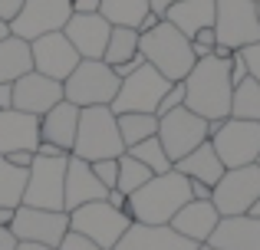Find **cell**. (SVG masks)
<instances>
[{"label":"cell","mask_w":260,"mask_h":250,"mask_svg":"<svg viewBox=\"0 0 260 250\" xmlns=\"http://www.w3.org/2000/svg\"><path fill=\"white\" fill-rule=\"evenodd\" d=\"M188 201H191V178L172 168L165 174H155L135 194H128L125 214L139 224H172L175 214Z\"/></svg>","instance_id":"6da1fadb"},{"label":"cell","mask_w":260,"mask_h":250,"mask_svg":"<svg viewBox=\"0 0 260 250\" xmlns=\"http://www.w3.org/2000/svg\"><path fill=\"white\" fill-rule=\"evenodd\" d=\"M184 89H188V105L191 112L204 119H231V92H234V83H231V59L221 56H204L194 63V69L184 79Z\"/></svg>","instance_id":"7a4b0ae2"},{"label":"cell","mask_w":260,"mask_h":250,"mask_svg":"<svg viewBox=\"0 0 260 250\" xmlns=\"http://www.w3.org/2000/svg\"><path fill=\"white\" fill-rule=\"evenodd\" d=\"M139 50L145 56V63H152L161 76H168L172 83H184L188 73L194 69L198 56L191 50V37H184L175 23L161 20L155 30L142 33L139 40Z\"/></svg>","instance_id":"3957f363"},{"label":"cell","mask_w":260,"mask_h":250,"mask_svg":"<svg viewBox=\"0 0 260 250\" xmlns=\"http://www.w3.org/2000/svg\"><path fill=\"white\" fill-rule=\"evenodd\" d=\"M73 155H79L86 161L125 155V141H122V132H119V116L112 112V105H86V109H79V128H76Z\"/></svg>","instance_id":"277c9868"},{"label":"cell","mask_w":260,"mask_h":250,"mask_svg":"<svg viewBox=\"0 0 260 250\" xmlns=\"http://www.w3.org/2000/svg\"><path fill=\"white\" fill-rule=\"evenodd\" d=\"M119 86H122V76L106 59H83L73 69V76L63 83V96L79 109H86V105H112Z\"/></svg>","instance_id":"5b68a950"},{"label":"cell","mask_w":260,"mask_h":250,"mask_svg":"<svg viewBox=\"0 0 260 250\" xmlns=\"http://www.w3.org/2000/svg\"><path fill=\"white\" fill-rule=\"evenodd\" d=\"M128 227H132V218L119 207H112L109 201H89V204L70 211V231L86 234L102 250H115V244L125 237Z\"/></svg>","instance_id":"8992f818"},{"label":"cell","mask_w":260,"mask_h":250,"mask_svg":"<svg viewBox=\"0 0 260 250\" xmlns=\"http://www.w3.org/2000/svg\"><path fill=\"white\" fill-rule=\"evenodd\" d=\"M168 89H172V79L161 76L152 63H142L132 76L122 79L119 92L112 99V112L115 116H122V112H158Z\"/></svg>","instance_id":"52a82bcc"},{"label":"cell","mask_w":260,"mask_h":250,"mask_svg":"<svg viewBox=\"0 0 260 250\" xmlns=\"http://www.w3.org/2000/svg\"><path fill=\"white\" fill-rule=\"evenodd\" d=\"M66 165H70V155H63V158L37 155L30 165V178H26L23 204L46 207V211H66Z\"/></svg>","instance_id":"ba28073f"},{"label":"cell","mask_w":260,"mask_h":250,"mask_svg":"<svg viewBox=\"0 0 260 250\" xmlns=\"http://www.w3.org/2000/svg\"><path fill=\"white\" fill-rule=\"evenodd\" d=\"M158 138L165 145L168 158L172 161H181L184 155H191L201 141L211 138V128H208V119L191 112L188 105H178L168 116H158Z\"/></svg>","instance_id":"9c48e42d"},{"label":"cell","mask_w":260,"mask_h":250,"mask_svg":"<svg viewBox=\"0 0 260 250\" xmlns=\"http://www.w3.org/2000/svg\"><path fill=\"white\" fill-rule=\"evenodd\" d=\"M217 43L231 50H244L250 43H260V17L257 0H217Z\"/></svg>","instance_id":"30bf717a"},{"label":"cell","mask_w":260,"mask_h":250,"mask_svg":"<svg viewBox=\"0 0 260 250\" xmlns=\"http://www.w3.org/2000/svg\"><path fill=\"white\" fill-rule=\"evenodd\" d=\"M224 168H241L260 161V122L250 119H224L221 128L211 135Z\"/></svg>","instance_id":"8fae6325"},{"label":"cell","mask_w":260,"mask_h":250,"mask_svg":"<svg viewBox=\"0 0 260 250\" xmlns=\"http://www.w3.org/2000/svg\"><path fill=\"white\" fill-rule=\"evenodd\" d=\"M257 198H260V161L241 165V168H228L224 178L214 185V194H211L214 207L221 211V218L247 214Z\"/></svg>","instance_id":"7c38bea8"},{"label":"cell","mask_w":260,"mask_h":250,"mask_svg":"<svg viewBox=\"0 0 260 250\" xmlns=\"http://www.w3.org/2000/svg\"><path fill=\"white\" fill-rule=\"evenodd\" d=\"M73 17V4L70 0H23L20 13L10 20V33L20 40H40L46 33L66 30Z\"/></svg>","instance_id":"4fadbf2b"},{"label":"cell","mask_w":260,"mask_h":250,"mask_svg":"<svg viewBox=\"0 0 260 250\" xmlns=\"http://www.w3.org/2000/svg\"><path fill=\"white\" fill-rule=\"evenodd\" d=\"M10 231L17 240H33V244L59 247V240L70 234V211H46V207L20 204L13 211Z\"/></svg>","instance_id":"5bb4252c"},{"label":"cell","mask_w":260,"mask_h":250,"mask_svg":"<svg viewBox=\"0 0 260 250\" xmlns=\"http://www.w3.org/2000/svg\"><path fill=\"white\" fill-rule=\"evenodd\" d=\"M30 50H33V69L50 76V79H59V83H66V79L73 76V69L83 63L79 50L70 43V37H66L63 30L33 40Z\"/></svg>","instance_id":"9a60e30c"},{"label":"cell","mask_w":260,"mask_h":250,"mask_svg":"<svg viewBox=\"0 0 260 250\" xmlns=\"http://www.w3.org/2000/svg\"><path fill=\"white\" fill-rule=\"evenodd\" d=\"M63 83L50 79L43 73L30 69L26 76H20L13 83V109L30 112V116H46L56 102H63Z\"/></svg>","instance_id":"2e32d148"},{"label":"cell","mask_w":260,"mask_h":250,"mask_svg":"<svg viewBox=\"0 0 260 250\" xmlns=\"http://www.w3.org/2000/svg\"><path fill=\"white\" fill-rule=\"evenodd\" d=\"M63 33L70 37V43L79 50L83 59H102L109 37H112V23L102 13H73Z\"/></svg>","instance_id":"e0dca14e"},{"label":"cell","mask_w":260,"mask_h":250,"mask_svg":"<svg viewBox=\"0 0 260 250\" xmlns=\"http://www.w3.org/2000/svg\"><path fill=\"white\" fill-rule=\"evenodd\" d=\"M198 247L201 244L178 234L172 224H139V221H132L125 237L115 244V250H198Z\"/></svg>","instance_id":"ac0fdd59"},{"label":"cell","mask_w":260,"mask_h":250,"mask_svg":"<svg viewBox=\"0 0 260 250\" xmlns=\"http://www.w3.org/2000/svg\"><path fill=\"white\" fill-rule=\"evenodd\" d=\"M106 198H109V188L95 178L92 161L70 155V165H66V211H76L89 201H106Z\"/></svg>","instance_id":"d6986e66"},{"label":"cell","mask_w":260,"mask_h":250,"mask_svg":"<svg viewBox=\"0 0 260 250\" xmlns=\"http://www.w3.org/2000/svg\"><path fill=\"white\" fill-rule=\"evenodd\" d=\"M40 141H43L40 138V116H30L20 109H0V158L10 152H20V148L37 152Z\"/></svg>","instance_id":"ffe728a7"},{"label":"cell","mask_w":260,"mask_h":250,"mask_svg":"<svg viewBox=\"0 0 260 250\" xmlns=\"http://www.w3.org/2000/svg\"><path fill=\"white\" fill-rule=\"evenodd\" d=\"M208 244L217 250H260V218H250V214L221 218Z\"/></svg>","instance_id":"44dd1931"},{"label":"cell","mask_w":260,"mask_h":250,"mask_svg":"<svg viewBox=\"0 0 260 250\" xmlns=\"http://www.w3.org/2000/svg\"><path fill=\"white\" fill-rule=\"evenodd\" d=\"M217 224H221V211L214 207V201H198V198H191L172 221L175 231L191 237L194 244H208Z\"/></svg>","instance_id":"7402d4cb"},{"label":"cell","mask_w":260,"mask_h":250,"mask_svg":"<svg viewBox=\"0 0 260 250\" xmlns=\"http://www.w3.org/2000/svg\"><path fill=\"white\" fill-rule=\"evenodd\" d=\"M76 128H79V105H73L70 99L56 102L46 116H40V138L66 148V152H73V145H76Z\"/></svg>","instance_id":"603a6c76"},{"label":"cell","mask_w":260,"mask_h":250,"mask_svg":"<svg viewBox=\"0 0 260 250\" xmlns=\"http://www.w3.org/2000/svg\"><path fill=\"white\" fill-rule=\"evenodd\" d=\"M165 20H168V23H175L184 37L194 40L204 26H214V20H217V0H178V4L168 7Z\"/></svg>","instance_id":"cb8c5ba5"},{"label":"cell","mask_w":260,"mask_h":250,"mask_svg":"<svg viewBox=\"0 0 260 250\" xmlns=\"http://www.w3.org/2000/svg\"><path fill=\"white\" fill-rule=\"evenodd\" d=\"M175 168H178L181 174H188L191 181H204V185H211V188H214L217 181L224 178V171H228L211 138L201 141V145H198L191 155H184L181 161H175Z\"/></svg>","instance_id":"d4e9b609"},{"label":"cell","mask_w":260,"mask_h":250,"mask_svg":"<svg viewBox=\"0 0 260 250\" xmlns=\"http://www.w3.org/2000/svg\"><path fill=\"white\" fill-rule=\"evenodd\" d=\"M30 69H33L30 40H20L13 33L7 40H0V83H17Z\"/></svg>","instance_id":"484cf974"},{"label":"cell","mask_w":260,"mask_h":250,"mask_svg":"<svg viewBox=\"0 0 260 250\" xmlns=\"http://www.w3.org/2000/svg\"><path fill=\"white\" fill-rule=\"evenodd\" d=\"M99 13L112 26H135V30H139L142 20L152 13V4H148V0H102Z\"/></svg>","instance_id":"4316f807"},{"label":"cell","mask_w":260,"mask_h":250,"mask_svg":"<svg viewBox=\"0 0 260 250\" xmlns=\"http://www.w3.org/2000/svg\"><path fill=\"white\" fill-rule=\"evenodd\" d=\"M26 178H30V168L10 165L7 158H0V207H10V211H17V207L23 204Z\"/></svg>","instance_id":"83f0119b"},{"label":"cell","mask_w":260,"mask_h":250,"mask_svg":"<svg viewBox=\"0 0 260 250\" xmlns=\"http://www.w3.org/2000/svg\"><path fill=\"white\" fill-rule=\"evenodd\" d=\"M139 40H142V33L135 30V26H112V37H109V46H106V63L109 66H122V63H128V59H135L139 56Z\"/></svg>","instance_id":"f1b7e54d"},{"label":"cell","mask_w":260,"mask_h":250,"mask_svg":"<svg viewBox=\"0 0 260 250\" xmlns=\"http://www.w3.org/2000/svg\"><path fill=\"white\" fill-rule=\"evenodd\" d=\"M231 119L260 122V83L254 76H247L244 83L234 86V92H231Z\"/></svg>","instance_id":"f546056e"},{"label":"cell","mask_w":260,"mask_h":250,"mask_svg":"<svg viewBox=\"0 0 260 250\" xmlns=\"http://www.w3.org/2000/svg\"><path fill=\"white\" fill-rule=\"evenodd\" d=\"M119 132H122L125 148H132V145H139V141L158 135V116H155V112H122Z\"/></svg>","instance_id":"4dcf8cb0"},{"label":"cell","mask_w":260,"mask_h":250,"mask_svg":"<svg viewBox=\"0 0 260 250\" xmlns=\"http://www.w3.org/2000/svg\"><path fill=\"white\" fill-rule=\"evenodd\" d=\"M152 178H155V171L148 165H142L135 155H128V152L119 155V185H115V188H119L125 198H128V194H135L142 185H148Z\"/></svg>","instance_id":"1f68e13d"},{"label":"cell","mask_w":260,"mask_h":250,"mask_svg":"<svg viewBox=\"0 0 260 250\" xmlns=\"http://www.w3.org/2000/svg\"><path fill=\"white\" fill-rule=\"evenodd\" d=\"M125 152L135 155L142 165H148L155 174H165V171H172V168H175V161L168 158V152H165V145H161L158 135H152V138H145V141H139V145L125 148Z\"/></svg>","instance_id":"d6a6232c"},{"label":"cell","mask_w":260,"mask_h":250,"mask_svg":"<svg viewBox=\"0 0 260 250\" xmlns=\"http://www.w3.org/2000/svg\"><path fill=\"white\" fill-rule=\"evenodd\" d=\"M92 171H95V178H99L109 191L119 185V158H99V161H92Z\"/></svg>","instance_id":"836d02e7"},{"label":"cell","mask_w":260,"mask_h":250,"mask_svg":"<svg viewBox=\"0 0 260 250\" xmlns=\"http://www.w3.org/2000/svg\"><path fill=\"white\" fill-rule=\"evenodd\" d=\"M184 99H188V89H184V83H172V89L165 92V99H161V105H158V112H155V116H168L172 109L184 105Z\"/></svg>","instance_id":"e575fe53"},{"label":"cell","mask_w":260,"mask_h":250,"mask_svg":"<svg viewBox=\"0 0 260 250\" xmlns=\"http://www.w3.org/2000/svg\"><path fill=\"white\" fill-rule=\"evenodd\" d=\"M56 250H102L95 240H89L86 234H79V231H70L63 240H59V247Z\"/></svg>","instance_id":"d590c367"},{"label":"cell","mask_w":260,"mask_h":250,"mask_svg":"<svg viewBox=\"0 0 260 250\" xmlns=\"http://www.w3.org/2000/svg\"><path fill=\"white\" fill-rule=\"evenodd\" d=\"M250 76V69H247V59H244V53L241 50H234V56H231V83H244V79Z\"/></svg>","instance_id":"8d00e7d4"},{"label":"cell","mask_w":260,"mask_h":250,"mask_svg":"<svg viewBox=\"0 0 260 250\" xmlns=\"http://www.w3.org/2000/svg\"><path fill=\"white\" fill-rule=\"evenodd\" d=\"M244 59H247V69H250V76L260 83V43H250V46H244Z\"/></svg>","instance_id":"74e56055"},{"label":"cell","mask_w":260,"mask_h":250,"mask_svg":"<svg viewBox=\"0 0 260 250\" xmlns=\"http://www.w3.org/2000/svg\"><path fill=\"white\" fill-rule=\"evenodd\" d=\"M10 165H20V168H30L33 165V158H37V152H30V148H20V152H10V155H4Z\"/></svg>","instance_id":"f35d334b"},{"label":"cell","mask_w":260,"mask_h":250,"mask_svg":"<svg viewBox=\"0 0 260 250\" xmlns=\"http://www.w3.org/2000/svg\"><path fill=\"white\" fill-rule=\"evenodd\" d=\"M37 155H43V158H63V155H73V152L53 145V141H40V145H37Z\"/></svg>","instance_id":"ab89813d"},{"label":"cell","mask_w":260,"mask_h":250,"mask_svg":"<svg viewBox=\"0 0 260 250\" xmlns=\"http://www.w3.org/2000/svg\"><path fill=\"white\" fill-rule=\"evenodd\" d=\"M20 7H23V0H0V17L10 23V20L20 13Z\"/></svg>","instance_id":"60d3db41"},{"label":"cell","mask_w":260,"mask_h":250,"mask_svg":"<svg viewBox=\"0 0 260 250\" xmlns=\"http://www.w3.org/2000/svg\"><path fill=\"white\" fill-rule=\"evenodd\" d=\"M211 194H214V188H211V185H204V181H191V198L211 201Z\"/></svg>","instance_id":"b9f144b4"},{"label":"cell","mask_w":260,"mask_h":250,"mask_svg":"<svg viewBox=\"0 0 260 250\" xmlns=\"http://www.w3.org/2000/svg\"><path fill=\"white\" fill-rule=\"evenodd\" d=\"M70 4H73V13H99L102 0H70Z\"/></svg>","instance_id":"7bdbcfd3"},{"label":"cell","mask_w":260,"mask_h":250,"mask_svg":"<svg viewBox=\"0 0 260 250\" xmlns=\"http://www.w3.org/2000/svg\"><path fill=\"white\" fill-rule=\"evenodd\" d=\"M0 109H13V83H0Z\"/></svg>","instance_id":"ee69618b"},{"label":"cell","mask_w":260,"mask_h":250,"mask_svg":"<svg viewBox=\"0 0 260 250\" xmlns=\"http://www.w3.org/2000/svg\"><path fill=\"white\" fill-rule=\"evenodd\" d=\"M0 250H17V237L10 227H0Z\"/></svg>","instance_id":"f6af8a7d"},{"label":"cell","mask_w":260,"mask_h":250,"mask_svg":"<svg viewBox=\"0 0 260 250\" xmlns=\"http://www.w3.org/2000/svg\"><path fill=\"white\" fill-rule=\"evenodd\" d=\"M106 201H109V204H112V207H119V211H125V204H128V198H125V194L119 191V188H112Z\"/></svg>","instance_id":"bcb514c9"},{"label":"cell","mask_w":260,"mask_h":250,"mask_svg":"<svg viewBox=\"0 0 260 250\" xmlns=\"http://www.w3.org/2000/svg\"><path fill=\"white\" fill-rule=\"evenodd\" d=\"M161 20H165V17H158V13H155V10H152V13H148V17H145V20H142V26H139V33H148V30H155V26H158V23H161Z\"/></svg>","instance_id":"7dc6e473"},{"label":"cell","mask_w":260,"mask_h":250,"mask_svg":"<svg viewBox=\"0 0 260 250\" xmlns=\"http://www.w3.org/2000/svg\"><path fill=\"white\" fill-rule=\"evenodd\" d=\"M191 50H194V56H198V59H204V56H211V53H214V46H208V43H198V40H191Z\"/></svg>","instance_id":"c3c4849f"},{"label":"cell","mask_w":260,"mask_h":250,"mask_svg":"<svg viewBox=\"0 0 260 250\" xmlns=\"http://www.w3.org/2000/svg\"><path fill=\"white\" fill-rule=\"evenodd\" d=\"M148 4H152V10L158 13V17H165V13H168V7L178 4V0H148Z\"/></svg>","instance_id":"681fc988"},{"label":"cell","mask_w":260,"mask_h":250,"mask_svg":"<svg viewBox=\"0 0 260 250\" xmlns=\"http://www.w3.org/2000/svg\"><path fill=\"white\" fill-rule=\"evenodd\" d=\"M17 250H56V247H46V244H33V240H17Z\"/></svg>","instance_id":"f907efd6"},{"label":"cell","mask_w":260,"mask_h":250,"mask_svg":"<svg viewBox=\"0 0 260 250\" xmlns=\"http://www.w3.org/2000/svg\"><path fill=\"white\" fill-rule=\"evenodd\" d=\"M10 221H13V211L10 207H0V227H10Z\"/></svg>","instance_id":"816d5d0a"},{"label":"cell","mask_w":260,"mask_h":250,"mask_svg":"<svg viewBox=\"0 0 260 250\" xmlns=\"http://www.w3.org/2000/svg\"><path fill=\"white\" fill-rule=\"evenodd\" d=\"M7 37H10V23L0 17V40H7Z\"/></svg>","instance_id":"f5cc1de1"},{"label":"cell","mask_w":260,"mask_h":250,"mask_svg":"<svg viewBox=\"0 0 260 250\" xmlns=\"http://www.w3.org/2000/svg\"><path fill=\"white\" fill-rule=\"evenodd\" d=\"M247 214H250V218H260V198L254 201V204H250V211H247Z\"/></svg>","instance_id":"db71d44e"},{"label":"cell","mask_w":260,"mask_h":250,"mask_svg":"<svg viewBox=\"0 0 260 250\" xmlns=\"http://www.w3.org/2000/svg\"><path fill=\"white\" fill-rule=\"evenodd\" d=\"M198 250H217V247H211V244H201V247H198Z\"/></svg>","instance_id":"11a10c76"},{"label":"cell","mask_w":260,"mask_h":250,"mask_svg":"<svg viewBox=\"0 0 260 250\" xmlns=\"http://www.w3.org/2000/svg\"><path fill=\"white\" fill-rule=\"evenodd\" d=\"M257 17H260V0H257Z\"/></svg>","instance_id":"9f6ffc18"}]
</instances>
